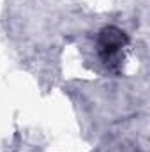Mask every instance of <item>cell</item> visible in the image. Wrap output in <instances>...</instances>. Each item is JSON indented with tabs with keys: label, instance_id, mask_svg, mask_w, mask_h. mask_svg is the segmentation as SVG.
I'll list each match as a JSON object with an SVG mask.
<instances>
[{
	"label": "cell",
	"instance_id": "6da1fadb",
	"mask_svg": "<svg viewBox=\"0 0 150 152\" xmlns=\"http://www.w3.org/2000/svg\"><path fill=\"white\" fill-rule=\"evenodd\" d=\"M127 42V37L122 30L110 27V28H104L101 37H99V50H101V55L104 60H111L117 57V53L120 51V48Z\"/></svg>",
	"mask_w": 150,
	"mask_h": 152
}]
</instances>
